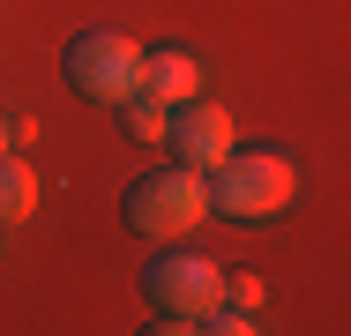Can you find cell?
<instances>
[{"mask_svg": "<svg viewBox=\"0 0 351 336\" xmlns=\"http://www.w3.org/2000/svg\"><path fill=\"white\" fill-rule=\"evenodd\" d=\"M23 217H38V172L15 149H0V224H23Z\"/></svg>", "mask_w": 351, "mask_h": 336, "instance_id": "52a82bcc", "label": "cell"}, {"mask_svg": "<svg viewBox=\"0 0 351 336\" xmlns=\"http://www.w3.org/2000/svg\"><path fill=\"white\" fill-rule=\"evenodd\" d=\"M142 90L165 97V105H180V97L202 90V60L187 45H157V53H142Z\"/></svg>", "mask_w": 351, "mask_h": 336, "instance_id": "8992f818", "label": "cell"}, {"mask_svg": "<svg viewBox=\"0 0 351 336\" xmlns=\"http://www.w3.org/2000/svg\"><path fill=\"white\" fill-rule=\"evenodd\" d=\"M60 75H68L75 97H90V105H120L128 90H142V45L128 30H75L68 45H60Z\"/></svg>", "mask_w": 351, "mask_h": 336, "instance_id": "277c9868", "label": "cell"}, {"mask_svg": "<svg viewBox=\"0 0 351 336\" xmlns=\"http://www.w3.org/2000/svg\"><path fill=\"white\" fill-rule=\"evenodd\" d=\"M217 291H224V269L210 254H195V247H165L157 262H142V299H149V329L172 336V329H195V314L217 307Z\"/></svg>", "mask_w": 351, "mask_h": 336, "instance_id": "7a4b0ae2", "label": "cell"}, {"mask_svg": "<svg viewBox=\"0 0 351 336\" xmlns=\"http://www.w3.org/2000/svg\"><path fill=\"white\" fill-rule=\"evenodd\" d=\"M112 112H120V134H135V142H165V112H172V105L149 97V90H128Z\"/></svg>", "mask_w": 351, "mask_h": 336, "instance_id": "ba28073f", "label": "cell"}, {"mask_svg": "<svg viewBox=\"0 0 351 336\" xmlns=\"http://www.w3.org/2000/svg\"><path fill=\"white\" fill-rule=\"evenodd\" d=\"M120 217H128V232H142V239H187L210 217V187H202V172L165 165V172H142L135 187L120 195Z\"/></svg>", "mask_w": 351, "mask_h": 336, "instance_id": "3957f363", "label": "cell"}, {"mask_svg": "<svg viewBox=\"0 0 351 336\" xmlns=\"http://www.w3.org/2000/svg\"><path fill=\"white\" fill-rule=\"evenodd\" d=\"M217 299H232V307H247V314H254V307H262V276H224V291H217Z\"/></svg>", "mask_w": 351, "mask_h": 336, "instance_id": "30bf717a", "label": "cell"}, {"mask_svg": "<svg viewBox=\"0 0 351 336\" xmlns=\"http://www.w3.org/2000/svg\"><path fill=\"white\" fill-rule=\"evenodd\" d=\"M0 149H8V142H0Z\"/></svg>", "mask_w": 351, "mask_h": 336, "instance_id": "8fae6325", "label": "cell"}, {"mask_svg": "<svg viewBox=\"0 0 351 336\" xmlns=\"http://www.w3.org/2000/svg\"><path fill=\"white\" fill-rule=\"evenodd\" d=\"M195 329H210V336H254V314H247V307H232V299H217V307L195 314Z\"/></svg>", "mask_w": 351, "mask_h": 336, "instance_id": "9c48e42d", "label": "cell"}, {"mask_svg": "<svg viewBox=\"0 0 351 336\" xmlns=\"http://www.w3.org/2000/svg\"><path fill=\"white\" fill-rule=\"evenodd\" d=\"M232 142H239V134H232V112L210 105L202 90H195V97H180V105L165 112V149H172V165H187V172H210Z\"/></svg>", "mask_w": 351, "mask_h": 336, "instance_id": "5b68a950", "label": "cell"}, {"mask_svg": "<svg viewBox=\"0 0 351 336\" xmlns=\"http://www.w3.org/2000/svg\"><path fill=\"white\" fill-rule=\"evenodd\" d=\"M202 187H210V217L262 224V217H277L284 202H291L299 165H291L284 149H224L210 172H202Z\"/></svg>", "mask_w": 351, "mask_h": 336, "instance_id": "6da1fadb", "label": "cell"}]
</instances>
